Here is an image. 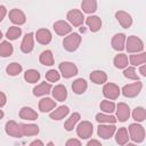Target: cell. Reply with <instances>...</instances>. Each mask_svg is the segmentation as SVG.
I'll use <instances>...</instances> for the list:
<instances>
[{
    "label": "cell",
    "mask_w": 146,
    "mask_h": 146,
    "mask_svg": "<svg viewBox=\"0 0 146 146\" xmlns=\"http://www.w3.org/2000/svg\"><path fill=\"white\" fill-rule=\"evenodd\" d=\"M6 132H7L9 136L15 137V138H19V137L23 136L21 124L16 123L15 121H8V122L6 123Z\"/></svg>",
    "instance_id": "9c48e42d"
},
{
    "label": "cell",
    "mask_w": 146,
    "mask_h": 146,
    "mask_svg": "<svg viewBox=\"0 0 146 146\" xmlns=\"http://www.w3.org/2000/svg\"><path fill=\"white\" fill-rule=\"evenodd\" d=\"M13 46L8 41H2L0 43V56L1 57H8L13 54Z\"/></svg>",
    "instance_id": "4dcf8cb0"
},
{
    "label": "cell",
    "mask_w": 146,
    "mask_h": 146,
    "mask_svg": "<svg viewBox=\"0 0 146 146\" xmlns=\"http://www.w3.org/2000/svg\"><path fill=\"white\" fill-rule=\"evenodd\" d=\"M70 110L67 106H59L57 110H55L54 112L50 113V119L52 120H60L63 119L64 116H66L68 114Z\"/></svg>",
    "instance_id": "603a6c76"
},
{
    "label": "cell",
    "mask_w": 146,
    "mask_h": 146,
    "mask_svg": "<svg viewBox=\"0 0 146 146\" xmlns=\"http://www.w3.org/2000/svg\"><path fill=\"white\" fill-rule=\"evenodd\" d=\"M23 136H35L39 133V127L35 124H21Z\"/></svg>",
    "instance_id": "cb8c5ba5"
},
{
    "label": "cell",
    "mask_w": 146,
    "mask_h": 146,
    "mask_svg": "<svg viewBox=\"0 0 146 146\" xmlns=\"http://www.w3.org/2000/svg\"><path fill=\"white\" fill-rule=\"evenodd\" d=\"M103 94L106 98L110 99H116L120 95V89L114 83H106L103 88Z\"/></svg>",
    "instance_id": "ba28073f"
},
{
    "label": "cell",
    "mask_w": 146,
    "mask_h": 146,
    "mask_svg": "<svg viewBox=\"0 0 146 146\" xmlns=\"http://www.w3.org/2000/svg\"><path fill=\"white\" fill-rule=\"evenodd\" d=\"M129 133L130 137L133 141L136 143H141L145 138V129L143 125L137 124V123H132L129 125Z\"/></svg>",
    "instance_id": "6da1fadb"
},
{
    "label": "cell",
    "mask_w": 146,
    "mask_h": 146,
    "mask_svg": "<svg viewBox=\"0 0 146 146\" xmlns=\"http://www.w3.org/2000/svg\"><path fill=\"white\" fill-rule=\"evenodd\" d=\"M80 42H81V36L78 33H72L64 39L63 46L67 51H74L78 49Z\"/></svg>",
    "instance_id": "7a4b0ae2"
},
{
    "label": "cell",
    "mask_w": 146,
    "mask_h": 146,
    "mask_svg": "<svg viewBox=\"0 0 146 146\" xmlns=\"http://www.w3.org/2000/svg\"><path fill=\"white\" fill-rule=\"evenodd\" d=\"M141 87H143V83L140 81H137L135 83H131V84H127L123 87L122 89V94L125 96V97H135L137 96L140 90H141Z\"/></svg>",
    "instance_id": "8992f818"
},
{
    "label": "cell",
    "mask_w": 146,
    "mask_h": 146,
    "mask_svg": "<svg viewBox=\"0 0 146 146\" xmlns=\"http://www.w3.org/2000/svg\"><path fill=\"white\" fill-rule=\"evenodd\" d=\"M33 47H34V39H33V33H29L24 36L23 41H22V44H21V49L23 52L25 54H29L33 50Z\"/></svg>",
    "instance_id": "5bb4252c"
},
{
    "label": "cell",
    "mask_w": 146,
    "mask_h": 146,
    "mask_svg": "<svg viewBox=\"0 0 146 146\" xmlns=\"http://www.w3.org/2000/svg\"><path fill=\"white\" fill-rule=\"evenodd\" d=\"M9 18L10 21L14 23V24H17V25H22L25 23L26 21V17H25V14L19 10V9H11L9 11Z\"/></svg>",
    "instance_id": "30bf717a"
},
{
    "label": "cell",
    "mask_w": 146,
    "mask_h": 146,
    "mask_svg": "<svg viewBox=\"0 0 146 146\" xmlns=\"http://www.w3.org/2000/svg\"><path fill=\"white\" fill-rule=\"evenodd\" d=\"M127 146H137V145H135V144H128Z\"/></svg>",
    "instance_id": "f907efd6"
},
{
    "label": "cell",
    "mask_w": 146,
    "mask_h": 146,
    "mask_svg": "<svg viewBox=\"0 0 146 146\" xmlns=\"http://www.w3.org/2000/svg\"><path fill=\"white\" fill-rule=\"evenodd\" d=\"M6 102H7V98H6V95H5L3 92H1V91H0V107H2V106H5V104H6Z\"/></svg>",
    "instance_id": "7bdbcfd3"
},
{
    "label": "cell",
    "mask_w": 146,
    "mask_h": 146,
    "mask_svg": "<svg viewBox=\"0 0 146 146\" xmlns=\"http://www.w3.org/2000/svg\"><path fill=\"white\" fill-rule=\"evenodd\" d=\"M21 33H22L21 27H18V26H11V27H9V30L7 31L6 35H7V38H8L9 40H16V39L21 35Z\"/></svg>",
    "instance_id": "d590c367"
},
{
    "label": "cell",
    "mask_w": 146,
    "mask_h": 146,
    "mask_svg": "<svg viewBox=\"0 0 146 146\" xmlns=\"http://www.w3.org/2000/svg\"><path fill=\"white\" fill-rule=\"evenodd\" d=\"M2 38V33H1V31H0V39Z\"/></svg>",
    "instance_id": "816d5d0a"
},
{
    "label": "cell",
    "mask_w": 146,
    "mask_h": 146,
    "mask_svg": "<svg viewBox=\"0 0 146 146\" xmlns=\"http://www.w3.org/2000/svg\"><path fill=\"white\" fill-rule=\"evenodd\" d=\"M114 65L117 68H124L128 65V57L124 54H119L114 58Z\"/></svg>",
    "instance_id": "1f68e13d"
},
{
    "label": "cell",
    "mask_w": 146,
    "mask_h": 146,
    "mask_svg": "<svg viewBox=\"0 0 146 146\" xmlns=\"http://www.w3.org/2000/svg\"><path fill=\"white\" fill-rule=\"evenodd\" d=\"M30 146H43V143L41 141V140H34V141H32L31 144H30Z\"/></svg>",
    "instance_id": "bcb514c9"
},
{
    "label": "cell",
    "mask_w": 146,
    "mask_h": 146,
    "mask_svg": "<svg viewBox=\"0 0 146 146\" xmlns=\"http://www.w3.org/2000/svg\"><path fill=\"white\" fill-rule=\"evenodd\" d=\"M6 71H7V73L9 75H13L14 76V75H17V74H19L22 72V66L18 63H11V64H9L7 66Z\"/></svg>",
    "instance_id": "8d00e7d4"
},
{
    "label": "cell",
    "mask_w": 146,
    "mask_h": 146,
    "mask_svg": "<svg viewBox=\"0 0 146 146\" xmlns=\"http://www.w3.org/2000/svg\"><path fill=\"white\" fill-rule=\"evenodd\" d=\"M24 79L30 83H35L40 79V73L36 70H27L24 74Z\"/></svg>",
    "instance_id": "f546056e"
},
{
    "label": "cell",
    "mask_w": 146,
    "mask_h": 146,
    "mask_svg": "<svg viewBox=\"0 0 146 146\" xmlns=\"http://www.w3.org/2000/svg\"><path fill=\"white\" fill-rule=\"evenodd\" d=\"M55 106H56V103L51 98H42L39 103V110L41 112H49Z\"/></svg>",
    "instance_id": "7402d4cb"
},
{
    "label": "cell",
    "mask_w": 146,
    "mask_h": 146,
    "mask_svg": "<svg viewBox=\"0 0 146 146\" xmlns=\"http://www.w3.org/2000/svg\"><path fill=\"white\" fill-rule=\"evenodd\" d=\"M65 146H81V143H80V140L72 138V139H68L66 141V145Z\"/></svg>",
    "instance_id": "b9f144b4"
},
{
    "label": "cell",
    "mask_w": 146,
    "mask_h": 146,
    "mask_svg": "<svg viewBox=\"0 0 146 146\" xmlns=\"http://www.w3.org/2000/svg\"><path fill=\"white\" fill-rule=\"evenodd\" d=\"M60 78L59 73L56 71V70H49L47 73H46V79L50 82H55V81H58Z\"/></svg>",
    "instance_id": "ab89813d"
},
{
    "label": "cell",
    "mask_w": 146,
    "mask_h": 146,
    "mask_svg": "<svg viewBox=\"0 0 146 146\" xmlns=\"http://www.w3.org/2000/svg\"><path fill=\"white\" fill-rule=\"evenodd\" d=\"M87 146H102V144L98 140H96V139H91V140L88 141Z\"/></svg>",
    "instance_id": "f6af8a7d"
},
{
    "label": "cell",
    "mask_w": 146,
    "mask_h": 146,
    "mask_svg": "<svg viewBox=\"0 0 146 146\" xmlns=\"http://www.w3.org/2000/svg\"><path fill=\"white\" fill-rule=\"evenodd\" d=\"M35 38H36V41L39 43H41V44H48L51 41V33L47 29H40V30L36 31Z\"/></svg>",
    "instance_id": "9a60e30c"
},
{
    "label": "cell",
    "mask_w": 146,
    "mask_h": 146,
    "mask_svg": "<svg viewBox=\"0 0 146 146\" xmlns=\"http://www.w3.org/2000/svg\"><path fill=\"white\" fill-rule=\"evenodd\" d=\"M80 120V114L79 113H73L71 116H70V119L65 122V129L67 130V131H71L73 128H74V125H75V123L78 122Z\"/></svg>",
    "instance_id": "e575fe53"
},
{
    "label": "cell",
    "mask_w": 146,
    "mask_h": 146,
    "mask_svg": "<svg viewBox=\"0 0 146 146\" xmlns=\"http://www.w3.org/2000/svg\"><path fill=\"white\" fill-rule=\"evenodd\" d=\"M132 117L137 122H143L146 119V111L144 107H136L132 112Z\"/></svg>",
    "instance_id": "d6a6232c"
},
{
    "label": "cell",
    "mask_w": 146,
    "mask_h": 146,
    "mask_svg": "<svg viewBox=\"0 0 146 146\" xmlns=\"http://www.w3.org/2000/svg\"><path fill=\"white\" fill-rule=\"evenodd\" d=\"M92 132H94V127L89 121L81 122L76 128V133L82 139H87V138L91 137Z\"/></svg>",
    "instance_id": "3957f363"
},
{
    "label": "cell",
    "mask_w": 146,
    "mask_h": 146,
    "mask_svg": "<svg viewBox=\"0 0 146 146\" xmlns=\"http://www.w3.org/2000/svg\"><path fill=\"white\" fill-rule=\"evenodd\" d=\"M123 75H124L125 78H128V79L136 80V81H138V79H139L133 67H128V68H125L124 72H123Z\"/></svg>",
    "instance_id": "60d3db41"
},
{
    "label": "cell",
    "mask_w": 146,
    "mask_h": 146,
    "mask_svg": "<svg viewBox=\"0 0 146 146\" xmlns=\"http://www.w3.org/2000/svg\"><path fill=\"white\" fill-rule=\"evenodd\" d=\"M139 71H140V73H141L143 76H146V65H145V64H143V65L140 66V70H139Z\"/></svg>",
    "instance_id": "7dc6e473"
},
{
    "label": "cell",
    "mask_w": 146,
    "mask_h": 146,
    "mask_svg": "<svg viewBox=\"0 0 146 146\" xmlns=\"http://www.w3.org/2000/svg\"><path fill=\"white\" fill-rule=\"evenodd\" d=\"M96 120L100 123H115L116 122V119L112 115H106V114H97L96 115Z\"/></svg>",
    "instance_id": "74e56055"
},
{
    "label": "cell",
    "mask_w": 146,
    "mask_h": 146,
    "mask_svg": "<svg viewBox=\"0 0 146 146\" xmlns=\"http://www.w3.org/2000/svg\"><path fill=\"white\" fill-rule=\"evenodd\" d=\"M115 139H116V143H117L119 145H125V144L128 143V139H129L127 128H124V127L120 128V129L117 130V132H116Z\"/></svg>",
    "instance_id": "484cf974"
},
{
    "label": "cell",
    "mask_w": 146,
    "mask_h": 146,
    "mask_svg": "<svg viewBox=\"0 0 146 146\" xmlns=\"http://www.w3.org/2000/svg\"><path fill=\"white\" fill-rule=\"evenodd\" d=\"M90 80H91L94 83H96V84H102V83L106 82L107 75H106V73H104L103 71H94V72H91V74H90Z\"/></svg>",
    "instance_id": "44dd1931"
},
{
    "label": "cell",
    "mask_w": 146,
    "mask_h": 146,
    "mask_svg": "<svg viewBox=\"0 0 146 146\" xmlns=\"http://www.w3.org/2000/svg\"><path fill=\"white\" fill-rule=\"evenodd\" d=\"M116 116L117 120L121 122H124L129 119L130 116V108L127 104L124 103H119L117 104V110H116Z\"/></svg>",
    "instance_id": "7c38bea8"
},
{
    "label": "cell",
    "mask_w": 146,
    "mask_h": 146,
    "mask_svg": "<svg viewBox=\"0 0 146 146\" xmlns=\"http://www.w3.org/2000/svg\"><path fill=\"white\" fill-rule=\"evenodd\" d=\"M54 30L56 31L57 34L59 35H65L72 31V27L64 21H58L54 24Z\"/></svg>",
    "instance_id": "2e32d148"
},
{
    "label": "cell",
    "mask_w": 146,
    "mask_h": 146,
    "mask_svg": "<svg viewBox=\"0 0 146 146\" xmlns=\"http://www.w3.org/2000/svg\"><path fill=\"white\" fill-rule=\"evenodd\" d=\"M19 117L23 120H36L38 113L33 111L31 107H23L19 111Z\"/></svg>",
    "instance_id": "ffe728a7"
},
{
    "label": "cell",
    "mask_w": 146,
    "mask_h": 146,
    "mask_svg": "<svg viewBox=\"0 0 146 146\" xmlns=\"http://www.w3.org/2000/svg\"><path fill=\"white\" fill-rule=\"evenodd\" d=\"M67 19H68V22L72 24V25H74V26H80L82 23H83V19H84V17H83V14L80 11V10H78V9H72V10H70L68 13H67Z\"/></svg>",
    "instance_id": "52a82bcc"
},
{
    "label": "cell",
    "mask_w": 146,
    "mask_h": 146,
    "mask_svg": "<svg viewBox=\"0 0 146 146\" xmlns=\"http://www.w3.org/2000/svg\"><path fill=\"white\" fill-rule=\"evenodd\" d=\"M59 71L62 73V75L66 79L68 78H72L73 75L78 74V68L76 66L71 63V62H63L59 64Z\"/></svg>",
    "instance_id": "5b68a950"
},
{
    "label": "cell",
    "mask_w": 146,
    "mask_h": 146,
    "mask_svg": "<svg viewBox=\"0 0 146 146\" xmlns=\"http://www.w3.org/2000/svg\"><path fill=\"white\" fill-rule=\"evenodd\" d=\"M87 25L89 26L91 32H96L100 29L102 26V19L98 16H89L87 17Z\"/></svg>",
    "instance_id": "ac0fdd59"
},
{
    "label": "cell",
    "mask_w": 146,
    "mask_h": 146,
    "mask_svg": "<svg viewBox=\"0 0 146 146\" xmlns=\"http://www.w3.org/2000/svg\"><path fill=\"white\" fill-rule=\"evenodd\" d=\"M52 96L56 100H59V102H63L66 99L67 97V91H66V88L63 86V84H58L56 86L54 89H52Z\"/></svg>",
    "instance_id": "e0dca14e"
},
{
    "label": "cell",
    "mask_w": 146,
    "mask_h": 146,
    "mask_svg": "<svg viewBox=\"0 0 146 146\" xmlns=\"http://www.w3.org/2000/svg\"><path fill=\"white\" fill-rule=\"evenodd\" d=\"M144 49V43L143 41L135 36V35H131L127 39V50L128 52H138V51H141Z\"/></svg>",
    "instance_id": "277c9868"
},
{
    "label": "cell",
    "mask_w": 146,
    "mask_h": 146,
    "mask_svg": "<svg viewBox=\"0 0 146 146\" xmlns=\"http://www.w3.org/2000/svg\"><path fill=\"white\" fill-rule=\"evenodd\" d=\"M40 63L47 66H51L54 64V56L50 50H44L40 55Z\"/></svg>",
    "instance_id": "83f0119b"
},
{
    "label": "cell",
    "mask_w": 146,
    "mask_h": 146,
    "mask_svg": "<svg viewBox=\"0 0 146 146\" xmlns=\"http://www.w3.org/2000/svg\"><path fill=\"white\" fill-rule=\"evenodd\" d=\"M87 87H88V86H87L86 80H83V79H76V80L73 82V84H72V90H73L75 94H82V92L86 91Z\"/></svg>",
    "instance_id": "4316f807"
},
{
    "label": "cell",
    "mask_w": 146,
    "mask_h": 146,
    "mask_svg": "<svg viewBox=\"0 0 146 146\" xmlns=\"http://www.w3.org/2000/svg\"><path fill=\"white\" fill-rule=\"evenodd\" d=\"M6 13H7V10H6V7L5 6H0V22L3 19V17L6 16Z\"/></svg>",
    "instance_id": "ee69618b"
},
{
    "label": "cell",
    "mask_w": 146,
    "mask_h": 146,
    "mask_svg": "<svg viewBox=\"0 0 146 146\" xmlns=\"http://www.w3.org/2000/svg\"><path fill=\"white\" fill-rule=\"evenodd\" d=\"M115 125H110V124H104V125H99L97 129V133L100 138L103 139H108L113 136V133L115 132Z\"/></svg>",
    "instance_id": "4fadbf2b"
},
{
    "label": "cell",
    "mask_w": 146,
    "mask_h": 146,
    "mask_svg": "<svg viewBox=\"0 0 146 146\" xmlns=\"http://www.w3.org/2000/svg\"><path fill=\"white\" fill-rule=\"evenodd\" d=\"M50 90H51V86L49 83L42 82L33 89V94H34V96H43V95L49 94Z\"/></svg>",
    "instance_id": "d4e9b609"
},
{
    "label": "cell",
    "mask_w": 146,
    "mask_h": 146,
    "mask_svg": "<svg viewBox=\"0 0 146 146\" xmlns=\"http://www.w3.org/2000/svg\"><path fill=\"white\" fill-rule=\"evenodd\" d=\"M130 62L135 66L141 65V64H144L146 62V54L141 52V54H137V55H131L130 56Z\"/></svg>",
    "instance_id": "836d02e7"
},
{
    "label": "cell",
    "mask_w": 146,
    "mask_h": 146,
    "mask_svg": "<svg viewBox=\"0 0 146 146\" xmlns=\"http://www.w3.org/2000/svg\"><path fill=\"white\" fill-rule=\"evenodd\" d=\"M2 117H3V112H2L1 110H0V120H1Z\"/></svg>",
    "instance_id": "c3c4849f"
},
{
    "label": "cell",
    "mask_w": 146,
    "mask_h": 146,
    "mask_svg": "<svg viewBox=\"0 0 146 146\" xmlns=\"http://www.w3.org/2000/svg\"><path fill=\"white\" fill-rule=\"evenodd\" d=\"M100 110L106 113H112L115 110V104L110 100H103L100 103Z\"/></svg>",
    "instance_id": "f35d334b"
},
{
    "label": "cell",
    "mask_w": 146,
    "mask_h": 146,
    "mask_svg": "<svg viewBox=\"0 0 146 146\" xmlns=\"http://www.w3.org/2000/svg\"><path fill=\"white\" fill-rule=\"evenodd\" d=\"M115 17H116V19L119 21V23L121 24V26L124 27V29L130 27L131 24H132V18H131V16H130L128 13L123 11V10H119V11H116Z\"/></svg>",
    "instance_id": "8fae6325"
},
{
    "label": "cell",
    "mask_w": 146,
    "mask_h": 146,
    "mask_svg": "<svg viewBox=\"0 0 146 146\" xmlns=\"http://www.w3.org/2000/svg\"><path fill=\"white\" fill-rule=\"evenodd\" d=\"M47 146H55V145H54V144L50 141V143H48V144H47Z\"/></svg>",
    "instance_id": "681fc988"
},
{
    "label": "cell",
    "mask_w": 146,
    "mask_h": 146,
    "mask_svg": "<svg viewBox=\"0 0 146 146\" xmlns=\"http://www.w3.org/2000/svg\"><path fill=\"white\" fill-rule=\"evenodd\" d=\"M81 7L84 13L91 14V13H95L97 9V2L95 0H84V1H82Z\"/></svg>",
    "instance_id": "f1b7e54d"
},
{
    "label": "cell",
    "mask_w": 146,
    "mask_h": 146,
    "mask_svg": "<svg viewBox=\"0 0 146 146\" xmlns=\"http://www.w3.org/2000/svg\"><path fill=\"white\" fill-rule=\"evenodd\" d=\"M124 42H125V35L123 33L115 34L112 39V47L115 50H122L124 48Z\"/></svg>",
    "instance_id": "d6986e66"
}]
</instances>
